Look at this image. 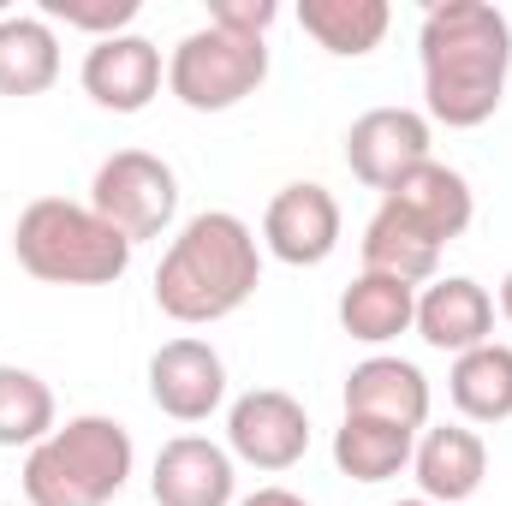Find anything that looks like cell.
I'll list each match as a JSON object with an SVG mask.
<instances>
[{"label": "cell", "mask_w": 512, "mask_h": 506, "mask_svg": "<svg viewBox=\"0 0 512 506\" xmlns=\"http://www.w3.org/2000/svg\"><path fill=\"white\" fill-rule=\"evenodd\" d=\"M233 489H239L233 453L215 447L209 435H173L155 453V471H149L155 506H233Z\"/></svg>", "instance_id": "cell-12"}, {"label": "cell", "mask_w": 512, "mask_h": 506, "mask_svg": "<svg viewBox=\"0 0 512 506\" xmlns=\"http://www.w3.org/2000/svg\"><path fill=\"white\" fill-rule=\"evenodd\" d=\"M393 506H435V501H423V495H417V501H393Z\"/></svg>", "instance_id": "cell-28"}, {"label": "cell", "mask_w": 512, "mask_h": 506, "mask_svg": "<svg viewBox=\"0 0 512 506\" xmlns=\"http://www.w3.org/2000/svg\"><path fill=\"white\" fill-rule=\"evenodd\" d=\"M90 209L131 245L161 239L179 215V173L149 149H114L90 179Z\"/></svg>", "instance_id": "cell-6"}, {"label": "cell", "mask_w": 512, "mask_h": 506, "mask_svg": "<svg viewBox=\"0 0 512 506\" xmlns=\"http://www.w3.org/2000/svg\"><path fill=\"white\" fill-rule=\"evenodd\" d=\"M393 215H405L417 233H429L441 251L471 227V215H477V197H471V179L459 173V167H447V161H423L417 173H405L393 191L382 197Z\"/></svg>", "instance_id": "cell-15"}, {"label": "cell", "mask_w": 512, "mask_h": 506, "mask_svg": "<svg viewBox=\"0 0 512 506\" xmlns=\"http://www.w3.org/2000/svg\"><path fill=\"white\" fill-rule=\"evenodd\" d=\"M423 60V108L447 131L489 126L507 102L512 72V24L489 0H441L423 12L417 30Z\"/></svg>", "instance_id": "cell-1"}, {"label": "cell", "mask_w": 512, "mask_h": 506, "mask_svg": "<svg viewBox=\"0 0 512 506\" xmlns=\"http://www.w3.org/2000/svg\"><path fill=\"white\" fill-rule=\"evenodd\" d=\"M411 477H417V495L435 506H459L471 501L489 477V447L477 429L465 423H435L417 435L411 447Z\"/></svg>", "instance_id": "cell-13"}, {"label": "cell", "mask_w": 512, "mask_h": 506, "mask_svg": "<svg viewBox=\"0 0 512 506\" xmlns=\"http://www.w3.org/2000/svg\"><path fill=\"white\" fill-rule=\"evenodd\" d=\"M298 24L334 60H364L370 48H382L393 6L387 0H298Z\"/></svg>", "instance_id": "cell-19"}, {"label": "cell", "mask_w": 512, "mask_h": 506, "mask_svg": "<svg viewBox=\"0 0 512 506\" xmlns=\"http://www.w3.org/2000/svg\"><path fill=\"white\" fill-rule=\"evenodd\" d=\"M60 84V36L36 12H6L0 18V96L24 102Z\"/></svg>", "instance_id": "cell-17"}, {"label": "cell", "mask_w": 512, "mask_h": 506, "mask_svg": "<svg viewBox=\"0 0 512 506\" xmlns=\"http://www.w3.org/2000/svg\"><path fill=\"white\" fill-rule=\"evenodd\" d=\"M417 334H423V346L453 352V358L471 352V346H489V334H495V298L471 274H435L417 292Z\"/></svg>", "instance_id": "cell-14"}, {"label": "cell", "mask_w": 512, "mask_h": 506, "mask_svg": "<svg viewBox=\"0 0 512 506\" xmlns=\"http://www.w3.org/2000/svg\"><path fill=\"white\" fill-rule=\"evenodd\" d=\"M137 0H42V18H54V24H66V30H90L96 42H108V36H126L131 24H137Z\"/></svg>", "instance_id": "cell-24"}, {"label": "cell", "mask_w": 512, "mask_h": 506, "mask_svg": "<svg viewBox=\"0 0 512 506\" xmlns=\"http://www.w3.org/2000/svg\"><path fill=\"white\" fill-rule=\"evenodd\" d=\"M274 18H280L274 0H209V24L233 30V36H262Z\"/></svg>", "instance_id": "cell-25"}, {"label": "cell", "mask_w": 512, "mask_h": 506, "mask_svg": "<svg viewBox=\"0 0 512 506\" xmlns=\"http://www.w3.org/2000/svg\"><path fill=\"white\" fill-rule=\"evenodd\" d=\"M256 286H262V245L233 209L191 215L155 268V304H161V316H173L185 328L227 322L233 310L251 304Z\"/></svg>", "instance_id": "cell-2"}, {"label": "cell", "mask_w": 512, "mask_h": 506, "mask_svg": "<svg viewBox=\"0 0 512 506\" xmlns=\"http://www.w3.org/2000/svg\"><path fill=\"white\" fill-rule=\"evenodd\" d=\"M411 447H417V435L399 429V423H382V417H346L334 429V465L352 483H387V477H399L411 465Z\"/></svg>", "instance_id": "cell-20"}, {"label": "cell", "mask_w": 512, "mask_h": 506, "mask_svg": "<svg viewBox=\"0 0 512 506\" xmlns=\"http://www.w3.org/2000/svg\"><path fill=\"white\" fill-rule=\"evenodd\" d=\"M453 405L471 417V423H507L512 417V346H471L453 358V376H447Z\"/></svg>", "instance_id": "cell-21"}, {"label": "cell", "mask_w": 512, "mask_h": 506, "mask_svg": "<svg viewBox=\"0 0 512 506\" xmlns=\"http://www.w3.org/2000/svg\"><path fill=\"white\" fill-rule=\"evenodd\" d=\"M84 96L96 102V108H108V114H143L155 96H161V78H167V66H161V48L149 42V36H108V42H96L90 54H84Z\"/></svg>", "instance_id": "cell-11"}, {"label": "cell", "mask_w": 512, "mask_h": 506, "mask_svg": "<svg viewBox=\"0 0 512 506\" xmlns=\"http://www.w3.org/2000/svg\"><path fill=\"white\" fill-rule=\"evenodd\" d=\"M429 143H435L429 114H417V108H370V114H358L352 131H346V167L370 191L387 197L405 173H417L423 161H435Z\"/></svg>", "instance_id": "cell-8"}, {"label": "cell", "mask_w": 512, "mask_h": 506, "mask_svg": "<svg viewBox=\"0 0 512 506\" xmlns=\"http://www.w3.org/2000/svg\"><path fill=\"white\" fill-rule=\"evenodd\" d=\"M340 328L364 346H387L399 334L417 328V286L393 280V274H358L346 292H340Z\"/></svg>", "instance_id": "cell-18"}, {"label": "cell", "mask_w": 512, "mask_h": 506, "mask_svg": "<svg viewBox=\"0 0 512 506\" xmlns=\"http://www.w3.org/2000/svg\"><path fill=\"white\" fill-rule=\"evenodd\" d=\"M239 506H310V501L292 495V489H256V495H245Z\"/></svg>", "instance_id": "cell-26"}, {"label": "cell", "mask_w": 512, "mask_h": 506, "mask_svg": "<svg viewBox=\"0 0 512 506\" xmlns=\"http://www.w3.org/2000/svg\"><path fill=\"white\" fill-rule=\"evenodd\" d=\"M227 453L256 471H292L310 453V411L280 387L239 393L227 411Z\"/></svg>", "instance_id": "cell-7"}, {"label": "cell", "mask_w": 512, "mask_h": 506, "mask_svg": "<svg viewBox=\"0 0 512 506\" xmlns=\"http://www.w3.org/2000/svg\"><path fill=\"white\" fill-rule=\"evenodd\" d=\"M131 251L137 245L126 233H114L90 203L72 197H36L12 227L18 268L48 286H114L131 268Z\"/></svg>", "instance_id": "cell-4"}, {"label": "cell", "mask_w": 512, "mask_h": 506, "mask_svg": "<svg viewBox=\"0 0 512 506\" xmlns=\"http://www.w3.org/2000/svg\"><path fill=\"white\" fill-rule=\"evenodd\" d=\"M346 417H382L399 429H423L429 423V376L405 358H364L346 376Z\"/></svg>", "instance_id": "cell-16"}, {"label": "cell", "mask_w": 512, "mask_h": 506, "mask_svg": "<svg viewBox=\"0 0 512 506\" xmlns=\"http://www.w3.org/2000/svg\"><path fill=\"white\" fill-rule=\"evenodd\" d=\"M268 78V42L262 36H233V30H191L173 42L167 54V90L191 108V114H227L245 96L262 90Z\"/></svg>", "instance_id": "cell-5"}, {"label": "cell", "mask_w": 512, "mask_h": 506, "mask_svg": "<svg viewBox=\"0 0 512 506\" xmlns=\"http://www.w3.org/2000/svg\"><path fill=\"white\" fill-rule=\"evenodd\" d=\"M364 268H370V274H393V280H405V286H429L435 268H441V245H435L429 233H417L405 215H393L382 203L376 221L364 227Z\"/></svg>", "instance_id": "cell-22"}, {"label": "cell", "mask_w": 512, "mask_h": 506, "mask_svg": "<svg viewBox=\"0 0 512 506\" xmlns=\"http://www.w3.org/2000/svg\"><path fill=\"white\" fill-rule=\"evenodd\" d=\"M149 399L155 411H167L173 423H203L221 411L227 399V364L209 340H167L149 358Z\"/></svg>", "instance_id": "cell-10"}, {"label": "cell", "mask_w": 512, "mask_h": 506, "mask_svg": "<svg viewBox=\"0 0 512 506\" xmlns=\"http://www.w3.org/2000/svg\"><path fill=\"white\" fill-rule=\"evenodd\" d=\"M131 465H137V447L126 423L84 411L30 447L18 483L30 506H114V495L131 483Z\"/></svg>", "instance_id": "cell-3"}, {"label": "cell", "mask_w": 512, "mask_h": 506, "mask_svg": "<svg viewBox=\"0 0 512 506\" xmlns=\"http://www.w3.org/2000/svg\"><path fill=\"white\" fill-rule=\"evenodd\" d=\"M54 429V387L24 364H0V447H36Z\"/></svg>", "instance_id": "cell-23"}, {"label": "cell", "mask_w": 512, "mask_h": 506, "mask_svg": "<svg viewBox=\"0 0 512 506\" xmlns=\"http://www.w3.org/2000/svg\"><path fill=\"white\" fill-rule=\"evenodd\" d=\"M501 316L512 322V268H507V280H501Z\"/></svg>", "instance_id": "cell-27"}, {"label": "cell", "mask_w": 512, "mask_h": 506, "mask_svg": "<svg viewBox=\"0 0 512 506\" xmlns=\"http://www.w3.org/2000/svg\"><path fill=\"white\" fill-rule=\"evenodd\" d=\"M262 245L268 256H280L286 268H316L340 251V203L328 185L316 179H292L268 197L262 215Z\"/></svg>", "instance_id": "cell-9"}]
</instances>
